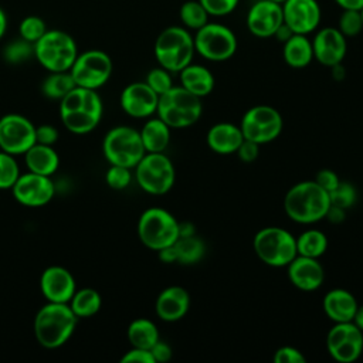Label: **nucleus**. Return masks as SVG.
Listing matches in <instances>:
<instances>
[{"label":"nucleus","instance_id":"obj_1","mask_svg":"<svg viewBox=\"0 0 363 363\" xmlns=\"http://www.w3.org/2000/svg\"><path fill=\"white\" fill-rule=\"evenodd\" d=\"M104 115V104L96 89L75 86L60 101V119L75 135L94 130Z\"/></svg>","mask_w":363,"mask_h":363},{"label":"nucleus","instance_id":"obj_2","mask_svg":"<svg viewBox=\"0 0 363 363\" xmlns=\"http://www.w3.org/2000/svg\"><path fill=\"white\" fill-rule=\"evenodd\" d=\"M329 206V193L315 180L294 184L284 197L285 214L298 224L308 225L323 220Z\"/></svg>","mask_w":363,"mask_h":363},{"label":"nucleus","instance_id":"obj_3","mask_svg":"<svg viewBox=\"0 0 363 363\" xmlns=\"http://www.w3.org/2000/svg\"><path fill=\"white\" fill-rule=\"evenodd\" d=\"M78 318L68 303L47 302L34 318V335L45 349H57L72 336Z\"/></svg>","mask_w":363,"mask_h":363},{"label":"nucleus","instance_id":"obj_4","mask_svg":"<svg viewBox=\"0 0 363 363\" xmlns=\"http://www.w3.org/2000/svg\"><path fill=\"white\" fill-rule=\"evenodd\" d=\"M194 40L190 31L182 26L166 27L157 35L153 54L160 67L173 72H180L193 61Z\"/></svg>","mask_w":363,"mask_h":363},{"label":"nucleus","instance_id":"obj_5","mask_svg":"<svg viewBox=\"0 0 363 363\" xmlns=\"http://www.w3.org/2000/svg\"><path fill=\"white\" fill-rule=\"evenodd\" d=\"M156 113L172 129L189 128L203 113L201 98L193 95L182 85H173L169 91L159 95Z\"/></svg>","mask_w":363,"mask_h":363},{"label":"nucleus","instance_id":"obj_6","mask_svg":"<svg viewBox=\"0 0 363 363\" xmlns=\"http://www.w3.org/2000/svg\"><path fill=\"white\" fill-rule=\"evenodd\" d=\"M77 55L75 40L62 30H47L34 43V57L48 72L69 71Z\"/></svg>","mask_w":363,"mask_h":363},{"label":"nucleus","instance_id":"obj_7","mask_svg":"<svg viewBox=\"0 0 363 363\" xmlns=\"http://www.w3.org/2000/svg\"><path fill=\"white\" fill-rule=\"evenodd\" d=\"M257 257L268 267H286L296 255V240L286 228L269 225L258 230L252 240Z\"/></svg>","mask_w":363,"mask_h":363},{"label":"nucleus","instance_id":"obj_8","mask_svg":"<svg viewBox=\"0 0 363 363\" xmlns=\"http://www.w3.org/2000/svg\"><path fill=\"white\" fill-rule=\"evenodd\" d=\"M138 237L149 250L159 251L179 238V221L162 207L146 208L138 220Z\"/></svg>","mask_w":363,"mask_h":363},{"label":"nucleus","instance_id":"obj_9","mask_svg":"<svg viewBox=\"0 0 363 363\" xmlns=\"http://www.w3.org/2000/svg\"><path fill=\"white\" fill-rule=\"evenodd\" d=\"M102 152L109 164L133 169L146 153L139 130L118 125L109 129L102 140Z\"/></svg>","mask_w":363,"mask_h":363},{"label":"nucleus","instance_id":"obj_10","mask_svg":"<svg viewBox=\"0 0 363 363\" xmlns=\"http://www.w3.org/2000/svg\"><path fill=\"white\" fill-rule=\"evenodd\" d=\"M133 169L136 183L147 194L163 196L174 186L176 169L164 152H146Z\"/></svg>","mask_w":363,"mask_h":363},{"label":"nucleus","instance_id":"obj_11","mask_svg":"<svg viewBox=\"0 0 363 363\" xmlns=\"http://www.w3.org/2000/svg\"><path fill=\"white\" fill-rule=\"evenodd\" d=\"M194 50L204 60L221 62L230 60L238 47L234 31L220 23L208 21L193 35Z\"/></svg>","mask_w":363,"mask_h":363},{"label":"nucleus","instance_id":"obj_12","mask_svg":"<svg viewBox=\"0 0 363 363\" xmlns=\"http://www.w3.org/2000/svg\"><path fill=\"white\" fill-rule=\"evenodd\" d=\"M244 139L258 145L275 140L284 128V119L278 109L269 105H255L245 111L240 123Z\"/></svg>","mask_w":363,"mask_h":363},{"label":"nucleus","instance_id":"obj_13","mask_svg":"<svg viewBox=\"0 0 363 363\" xmlns=\"http://www.w3.org/2000/svg\"><path fill=\"white\" fill-rule=\"evenodd\" d=\"M113 64L111 57L102 50H88L78 52L69 72L77 86L99 89L112 75Z\"/></svg>","mask_w":363,"mask_h":363},{"label":"nucleus","instance_id":"obj_14","mask_svg":"<svg viewBox=\"0 0 363 363\" xmlns=\"http://www.w3.org/2000/svg\"><path fill=\"white\" fill-rule=\"evenodd\" d=\"M329 356L339 363H352L363 353V332L353 322H336L326 335Z\"/></svg>","mask_w":363,"mask_h":363},{"label":"nucleus","instance_id":"obj_15","mask_svg":"<svg viewBox=\"0 0 363 363\" xmlns=\"http://www.w3.org/2000/svg\"><path fill=\"white\" fill-rule=\"evenodd\" d=\"M35 143L34 123L20 113H6L0 118V150L10 155H24Z\"/></svg>","mask_w":363,"mask_h":363},{"label":"nucleus","instance_id":"obj_16","mask_svg":"<svg viewBox=\"0 0 363 363\" xmlns=\"http://www.w3.org/2000/svg\"><path fill=\"white\" fill-rule=\"evenodd\" d=\"M14 200L24 207H43L48 204L54 194L55 186L50 176L26 172L18 176L17 182L11 187Z\"/></svg>","mask_w":363,"mask_h":363},{"label":"nucleus","instance_id":"obj_17","mask_svg":"<svg viewBox=\"0 0 363 363\" xmlns=\"http://www.w3.org/2000/svg\"><path fill=\"white\" fill-rule=\"evenodd\" d=\"M284 24L294 34H311L318 30L322 10L316 0H285L282 4Z\"/></svg>","mask_w":363,"mask_h":363},{"label":"nucleus","instance_id":"obj_18","mask_svg":"<svg viewBox=\"0 0 363 363\" xmlns=\"http://www.w3.org/2000/svg\"><path fill=\"white\" fill-rule=\"evenodd\" d=\"M245 24L248 31L258 38L274 37L284 24L282 6L271 0H257L248 9Z\"/></svg>","mask_w":363,"mask_h":363},{"label":"nucleus","instance_id":"obj_19","mask_svg":"<svg viewBox=\"0 0 363 363\" xmlns=\"http://www.w3.org/2000/svg\"><path fill=\"white\" fill-rule=\"evenodd\" d=\"M157 101L159 95L145 81H136L126 85L119 96L122 111L136 119H146L156 113Z\"/></svg>","mask_w":363,"mask_h":363},{"label":"nucleus","instance_id":"obj_20","mask_svg":"<svg viewBox=\"0 0 363 363\" xmlns=\"http://www.w3.org/2000/svg\"><path fill=\"white\" fill-rule=\"evenodd\" d=\"M311 41L313 60L328 68L340 64L346 57L347 38L337 27H323L318 30Z\"/></svg>","mask_w":363,"mask_h":363},{"label":"nucleus","instance_id":"obj_21","mask_svg":"<svg viewBox=\"0 0 363 363\" xmlns=\"http://www.w3.org/2000/svg\"><path fill=\"white\" fill-rule=\"evenodd\" d=\"M40 291L47 302L68 303L77 291L72 274L60 265L45 268L40 277Z\"/></svg>","mask_w":363,"mask_h":363},{"label":"nucleus","instance_id":"obj_22","mask_svg":"<svg viewBox=\"0 0 363 363\" xmlns=\"http://www.w3.org/2000/svg\"><path fill=\"white\" fill-rule=\"evenodd\" d=\"M286 272L291 284L303 292L319 289L325 281V268L319 258L296 255L286 265Z\"/></svg>","mask_w":363,"mask_h":363},{"label":"nucleus","instance_id":"obj_23","mask_svg":"<svg viewBox=\"0 0 363 363\" xmlns=\"http://www.w3.org/2000/svg\"><path fill=\"white\" fill-rule=\"evenodd\" d=\"M190 309V294L180 285L166 286L156 298L155 311L159 319L164 322H177L186 316Z\"/></svg>","mask_w":363,"mask_h":363},{"label":"nucleus","instance_id":"obj_24","mask_svg":"<svg viewBox=\"0 0 363 363\" xmlns=\"http://www.w3.org/2000/svg\"><path fill=\"white\" fill-rule=\"evenodd\" d=\"M242 140L244 135L241 132L240 125L231 122L214 123L206 135L207 146L218 155L235 153Z\"/></svg>","mask_w":363,"mask_h":363},{"label":"nucleus","instance_id":"obj_25","mask_svg":"<svg viewBox=\"0 0 363 363\" xmlns=\"http://www.w3.org/2000/svg\"><path fill=\"white\" fill-rule=\"evenodd\" d=\"M325 315L333 322H352L359 306L354 295L345 288H333L328 291L322 301Z\"/></svg>","mask_w":363,"mask_h":363},{"label":"nucleus","instance_id":"obj_26","mask_svg":"<svg viewBox=\"0 0 363 363\" xmlns=\"http://www.w3.org/2000/svg\"><path fill=\"white\" fill-rule=\"evenodd\" d=\"M179 77L180 85L199 98L210 95L216 85L213 72L200 64L190 62L179 72Z\"/></svg>","mask_w":363,"mask_h":363},{"label":"nucleus","instance_id":"obj_27","mask_svg":"<svg viewBox=\"0 0 363 363\" xmlns=\"http://www.w3.org/2000/svg\"><path fill=\"white\" fill-rule=\"evenodd\" d=\"M24 162L28 172L50 176L60 167V156L52 146L34 143L26 153Z\"/></svg>","mask_w":363,"mask_h":363},{"label":"nucleus","instance_id":"obj_28","mask_svg":"<svg viewBox=\"0 0 363 363\" xmlns=\"http://www.w3.org/2000/svg\"><path fill=\"white\" fill-rule=\"evenodd\" d=\"M282 58L291 68H305L313 60L312 41L305 34H292L282 47Z\"/></svg>","mask_w":363,"mask_h":363},{"label":"nucleus","instance_id":"obj_29","mask_svg":"<svg viewBox=\"0 0 363 363\" xmlns=\"http://www.w3.org/2000/svg\"><path fill=\"white\" fill-rule=\"evenodd\" d=\"M170 130L172 128L159 116H150L139 130L145 150L149 153L164 152L170 143Z\"/></svg>","mask_w":363,"mask_h":363},{"label":"nucleus","instance_id":"obj_30","mask_svg":"<svg viewBox=\"0 0 363 363\" xmlns=\"http://www.w3.org/2000/svg\"><path fill=\"white\" fill-rule=\"evenodd\" d=\"M126 335L132 347L147 350H150V347L160 339L156 323L147 318L133 319L128 326Z\"/></svg>","mask_w":363,"mask_h":363},{"label":"nucleus","instance_id":"obj_31","mask_svg":"<svg viewBox=\"0 0 363 363\" xmlns=\"http://www.w3.org/2000/svg\"><path fill=\"white\" fill-rule=\"evenodd\" d=\"M295 240L298 255L311 258H320L329 245L326 234L318 228H308L295 237Z\"/></svg>","mask_w":363,"mask_h":363},{"label":"nucleus","instance_id":"obj_32","mask_svg":"<svg viewBox=\"0 0 363 363\" xmlns=\"http://www.w3.org/2000/svg\"><path fill=\"white\" fill-rule=\"evenodd\" d=\"M176 262L182 265H194L200 262L206 254V244L196 235L179 237L173 244Z\"/></svg>","mask_w":363,"mask_h":363},{"label":"nucleus","instance_id":"obj_33","mask_svg":"<svg viewBox=\"0 0 363 363\" xmlns=\"http://www.w3.org/2000/svg\"><path fill=\"white\" fill-rule=\"evenodd\" d=\"M69 308L75 313V316L79 318H91L102 306V298L101 295L92 289V288H82L75 291L71 301L68 302Z\"/></svg>","mask_w":363,"mask_h":363},{"label":"nucleus","instance_id":"obj_34","mask_svg":"<svg viewBox=\"0 0 363 363\" xmlns=\"http://www.w3.org/2000/svg\"><path fill=\"white\" fill-rule=\"evenodd\" d=\"M75 86H77L75 81L69 71L50 72L48 77L44 78L41 84V92L48 99H54L60 102Z\"/></svg>","mask_w":363,"mask_h":363},{"label":"nucleus","instance_id":"obj_35","mask_svg":"<svg viewBox=\"0 0 363 363\" xmlns=\"http://www.w3.org/2000/svg\"><path fill=\"white\" fill-rule=\"evenodd\" d=\"M180 20L183 23V27L189 30H199L204 24L208 23L210 14L206 11L203 4L199 0H187L180 7Z\"/></svg>","mask_w":363,"mask_h":363},{"label":"nucleus","instance_id":"obj_36","mask_svg":"<svg viewBox=\"0 0 363 363\" xmlns=\"http://www.w3.org/2000/svg\"><path fill=\"white\" fill-rule=\"evenodd\" d=\"M20 174V167L14 155L0 150V190H11Z\"/></svg>","mask_w":363,"mask_h":363},{"label":"nucleus","instance_id":"obj_37","mask_svg":"<svg viewBox=\"0 0 363 363\" xmlns=\"http://www.w3.org/2000/svg\"><path fill=\"white\" fill-rule=\"evenodd\" d=\"M47 30L48 28L45 21L38 16H27L20 21V26H18L20 37L31 44L37 43Z\"/></svg>","mask_w":363,"mask_h":363},{"label":"nucleus","instance_id":"obj_38","mask_svg":"<svg viewBox=\"0 0 363 363\" xmlns=\"http://www.w3.org/2000/svg\"><path fill=\"white\" fill-rule=\"evenodd\" d=\"M337 28L346 38L356 37L357 34H360L363 31V20H362L360 10H353V9L342 10Z\"/></svg>","mask_w":363,"mask_h":363},{"label":"nucleus","instance_id":"obj_39","mask_svg":"<svg viewBox=\"0 0 363 363\" xmlns=\"http://www.w3.org/2000/svg\"><path fill=\"white\" fill-rule=\"evenodd\" d=\"M329 199H330V204L347 210L356 203L357 190L352 183L340 180L339 184L332 191H329Z\"/></svg>","mask_w":363,"mask_h":363},{"label":"nucleus","instance_id":"obj_40","mask_svg":"<svg viewBox=\"0 0 363 363\" xmlns=\"http://www.w3.org/2000/svg\"><path fill=\"white\" fill-rule=\"evenodd\" d=\"M3 55H4V60L10 64L24 62V61L30 60V57H34V44H31L20 37L18 40L10 43L4 48Z\"/></svg>","mask_w":363,"mask_h":363},{"label":"nucleus","instance_id":"obj_41","mask_svg":"<svg viewBox=\"0 0 363 363\" xmlns=\"http://www.w3.org/2000/svg\"><path fill=\"white\" fill-rule=\"evenodd\" d=\"M145 82H146L157 95H162V94H164L166 91H169V89L173 86L172 72L159 65V67H156V68H152V69L147 72Z\"/></svg>","mask_w":363,"mask_h":363},{"label":"nucleus","instance_id":"obj_42","mask_svg":"<svg viewBox=\"0 0 363 363\" xmlns=\"http://www.w3.org/2000/svg\"><path fill=\"white\" fill-rule=\"evenodd\" d=\"M132 169L109 164L106 173H105V182L106 184L113 190H123L126 189L132 182Z\"/></svg>","mask_w":363,"mask_h":363},{"label":"nucleus","instance_id":"obj_43","mask_svg":"<svg viewBox=\"0 0 363 363\" xmlns=\"http://www.w3.org/2000/svg\"><path fill=\"white\" fill-rule=\"evenodd\" d=\"M199 1L203 4L206 11L214 17L228 16L237 9L240 3V0H199Z\"/></svg>","mask_w":363,"mask_h":363},{"label":"nucleus","instance_id":"obj_44","mask_svg":"<svg viewBox=\"0 0 363 363\" xmlns=\"http://www.w3.org/2000/svg\"><path fill=\"white\" fill-rule=\"evenodd\" d=\"M274 363H306L303 353L294 346H281L274 352Z\"/></svg>","mask_w":363,"mask_h":363},{"label":"nucleus","instance_id":"obj_45","mask_svg":"<svg viewBox=\"0 0 363 363\" xmlns=\"http://www.w3.org/2000/svg\"><path fill=\"white\" fill-rule=\"evenodd\" d=\"M58 140V129L50 123L35 126V143L54 146Z\"/></svg>","mask_w":363,"mask_h":363},{"label":"nucleus","instance_id":"obj_46","mask_svg":"<svg viewBox=\"0 0 363 363\" xmlns=\"http://www.w3.org/2000/svg\"><path fill=\"white\" fill-rule=\"evenodd\" d=\"M121 363H155V359L150 350L132 347L121 357Z\"/></svg>","mask_w":363,"mask_h":363},{"label":"nucleus","instance_id":"obj_47","mask_svg":"<svg viewBox=\"0 0 363 363\" xmlns=\"http://www.w3.org/2000/svg\"><path fill=\"white\" fill-rule=\"evenodd\" d=\"M235 153H237V156H238V159L241 162L252 163L258 157V155H259V145L252 142V140L244 139Z\"/></svg>","mask_w":363,"mask_h":363},{"label":"nucleus","instance_id":"obj_48","mask_svg":"<svg viewBox=\"0 0 363 363\" xmlns=\"http://www.w3.org/2000/svg\"><path fill=\"white\" fill-rule=\"evenodd\" d=\"M313 180H315L322 189H325L328 193L332 191V190L339 184V182H340L339 176H337L333 170H330V169H322V170H319V172L316 173V176H315Z\"/></svg>","mask_w":363,"mask_h":363},{"label":"nucleus","instance_id":"obj_49","mask_svg":"<svg viewBox=\"0 0 363 363\" xmlns=\"http://www.w3.org/2000/svg\"><path fill=\"white\" fill-rule=\"evenodd\" d=\"M150 352H152V356L155 359V363L169 362L172 359V356H173L172 347L166 342H163L160 339L150 347Z\"/></svg>","mask_w":363,"mask_h":363},{"label":"nucleus","instance_id":"obj_50","mask_svg":"<svg viewBox=\"0 0 363 363\" xmlns=\"http://www.w3.org/2000/svg\"><path fill=\"white\" fill-rule=\"evenodd\" d=\"M325 218H328V220H329L330 223H333V224H339V223L345 221V218H346V210L342 208V207H337V206L330 204L329 208H328V211H326Z\"/></svg>","mask_w":363,"mask_h":363},{"label":"nucleus","instance_id":"obj_51","mask_svg":"<svg viewBox=\"0 0 363 363\" xmlns=\"http://www.w3.org/2000/svg\"><path fill=\"white\" fill-rule=\"evenodd\" d=\"M157 254H159V259L164 264L176 262V252H174L173 245H169V247H164V248L159 250Z\"/></svg>","mask_w":363,"mask_h":363},{"label":"nucleus","instance_id":"obj_52","mask_svg":"<svg viewBox=\"0 0 363 363\" xmlns=\"http://www.w3.org/2000/svg\"><path fill=\"white\" fill-rule=\"evenodd\" d=\"M335 3L342 9H353L360 10L363 7V0H335Z\"/></svg>","mask_w":363,"mask_h":363},{"label":"nucleus","instance_id":"obj_53","mask_svg":"<svg viewBox=\"0 0 363 363\" xmlns=\"http://www.w3.org/2000/svg\"><path fill=\"white\" fill-rule=\"evenodd\" d=\"M196 235L194 225L191 223H179V237H190Z\"/></svg>","mask_w":363,"mask_h":363},{"label":"nucleus","instance_id":"obj_54","mask_svg":"<svg viewBox=\"0 0 363 363\" xmlns=\"http://www.w3.org/2000/svg\"><path fill=\"white\" fill-rule=\"evenodd\" d=\"M294 33L285 26V24H282L278 30H277V33H275V35L274 37H277L279 41H282V43H285L291 35H292Z\"/></svg>","mask_w":363,"mask_h":363},{"label":"nucleus","instance_id":"obj_55","mask_svg":"<svg viewBox=\"0 0 363 363\" xmlns=\"http://www.w3.org/2000/svg\"><path fill=\"white\" fill-rule=\"evenodd\" d=\"M330 71H332L333 79H336V81H342V79L345 78V75H346V71H345V68L342 67V62H340V64H336V65H333V67H330Z\"/></svg>","mask_w":363,"mask_h":363},{"label":"nucleus","instance_id":"obj_56","mask_svg":"<svg viewBox=\"0 0 363 363\" xmlns=\"http://www.w3.org/2000/svg\"><path fill=\"white\" fill-rule=\"evenodd\" d=\"M352 322L363 332V305H359L356 312H354V316L352 319Z\"/></svg>","mask_w":363,"mask_h":363},{"label":"nucleus","instance_id":"obj_57","mask_svg":"<svg viewBox=\"0 0 363 363\" xmlns=\"http://www.w3.org/2000/svg\"><path fill=\"white\" fill-rule=\"evenodd\" d=\"M6 28H7V17H6V13L3 11V9L0 7V40L4 35Z\"/></svg>","mask_w":363,"mask_h":363},{"label":"nucleus","instance_id":"obj_58","mask_svg":"<svg viewBox=\"0 0 363 363\" xmlns=\"http://www.w3.org/2000/svg\"><path fill=\"white\" fill-rule=\"evenodd\" d=\"M271 1H275V3H281V4H282L285 0H271Z\"/></svg>","mask_w":363,"mask_h":363},{"label":"nucleus","instance_id":"obj_59","mask_svg":"<svg viewBox=\"0 0 363 363\" xmlns=\"http://www.w3.org/2000/svg\"><path fill=\"white\" fill-rule=\"evenodd\" d=\"M360 14H362V20H363V7L360 9Z\"/></svg>","mask_w":363,"mask_h":363}]
</instances>
